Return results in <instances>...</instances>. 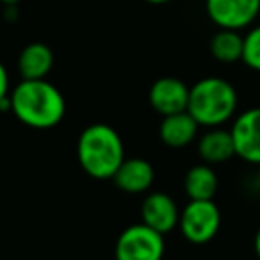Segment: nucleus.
Masks as SVG:
<instances>
[{"mask_svg": "<svg viewBox=\"0 0 260 260\" xmlns=\"http://www.w3.org/2000/svg\"><path fill=\"white\" fill-rule=\"evenodd\" d=\"M145 2H148V4H153V6H162V4H168V2H171V0H145Z\"/></svg>", "mask_w": 260, "mask_h": 260, "instance_id": "nucleus-20", "label": "nucleus"}, {"mask_svg": "<svg viewBox=\"0 0 260 260\" xmlns=\"http://www.w3.org/2000/svg\"><path fill=\"white\" fill-rule=\"evenodd\" d=\"M217 175L210 164H198L187 171L184 189L189 200H212L217 192Z\"/></svg>", "mask_w": 260, "mask_h": 260, "instance_id": "nucleus-14", "label": "nucleus"}, {"mask_svg": "<svg viewBox=\"0 0 260 260\" xmlns=\"http://www.w3.org/2000/svg\"><path fill=\"white\" fill-rule=\"evenodd\" d=\"M235 155L249 164L260 166V107H253L237 116L230 128Z\"/></svg>", "mask_w": 260, "mask_h": 260, "instance_id": "nucleus-7", "label": "nucleus"}, {"mask_svg": "<svg viewBox=\"0 0 260 260\" xmlns=\"http://www.w3.org/2000/svg\"><path fill=\"white\" fill-rule=\"evenodd\" d=\"M242 43H244V38L239 34V30L219 29L210 40V54L216 61L232 64L241 61Z\"/></svg>", "mask_w": 260, "mask_h": 260, "instance_id": "nucleus-15", "label": "nucleus"}, {"mask_svg": "<svg viewBox=\"0 0 260 260\" xmlns=\"http://www.w3.org/2000/svg\"><path fill=\"white\" fill-rule=\"evenodd\" d=\"M22 0H0V4H4L6 8H11V6H18Z\"/></svg>", "mask_w": 260, "mask_h": 260, "instance_id": "nucleus-19", "label": "nucleus"}, {"mask_svg": "<svg viewBox=\"0 0 260 260\" xmlns=\"http://www.w3.org/2000/svg\"><path fill=\"white\" fill-rule=\"evenodd\" d=\"M221 212L212 200H191L180 212L178 228L192 244H205L217 235Z\"/></svg>", "mask_w": 260, "mask_h": 260, "instance_id": "nucleus-4", "label": "nucleus"}, {"mask_svg": "<svg viewBox=\"0 0 260 260\" xmlns=\"http://www.w3.org/2000/svg\"><path fill=\"white\" fill-rule=\"evenodd\" d=\"M79 164L94 180H109L125 160V146L112 126L93 123L80 132L77 141Z\"/></svg>", "mask_w": 260, "mask_h": 260, "instance_id": "nucleus-2", "label": "nucleus"}, {"mask_svg": "<svg viewBox=\"0 0 260 260\" xmlns=\"http://www.w3.org/2000/svg\"><path fill=\"white\" fill-rule=\"evenodd\" d=\"M141 219L146 226L164 235L178 226L180 210L170 194L160 191L150 192L141 205Z\"/></svg>", "mask_w": 260, "mask_h": 260, "instance_id": "nucleus-9", "label": "nucleus"}, {"mask_svg": "<svg viewBox=\"0 0 260 260\" xmlns=\"http://www.w3.org/2000/svg\"><path fill=\"white\" fill-rule=\"evenodd\" d=\"M198 153L207 164H223L230 160L235 155L230 130L219 126L207 130L198 141Z\"/></svg>", "mask_w": 260, "mask_h": 260, "instance_id": "nucleus-13", "label": "nucleus"}, {"mask_svg": "<svg viewBox=\"0 0 260 260\" xmlns=\"http://www.w3.org/2000/svg\"><path fill=\"white\" fill-rule=\"evenodd\" d=\"M258 187H260V171H258Z\"/></svg>", "mask_w": 260, "mask_h": 260, "instance_id": "nucleus-21", "label": "nucleus"}, {"mask_svg": "<svg viewBox=\"0 0 260 260\" xmlns=\"http://www.w3.org/2000/svg\"><path fill=\"white\" fill-rule=\"evenodd\" d=\"M54 66V54L45 43H30L18 57V72L22 80H41Z\"/></svg>", "mask_w": 260, "mask_h": 260, "instance_id": "nucleus-12", "label": "nucleus"}, {"mask_svg": "<svg viewBox=\"0 0 260 260\" xmlns=\"http://www.w3.org/2000/svg\"><path fill=\"white\" fill-rule=\"evenodd\" d=\"M198 123L187 111L164 116L159 126V136L170 148H184L191 145L198 134Z\"/></svg>", "mask_w": 260, "mask_h": 260, "instance_id": "nucleus-11", "label": "nucleus"}, {"mask_svg": "<svg viewBox=\"0 0 260 260\" xmlns=\"http://www.w3.org/2000/svg\"><path fill=\"white\" fill-rule=\"evenodd\" d=\"M241 61L248 68L260 72V25L248 30L242 43V57Z\"/></svg>", "mask_w": 260, "mask_h": 260, "instance_id": "nucleus-16", "label": "nucleus"}, {"mask_svg": "<svg viewBox=\"0 0 260 260\" xmlns=\"http://www.w3.org/2000/svg\"><path fill=\"white\" fill-rule=\"evenodd\" d=\"M9 94V73L6 66L0 62V100Z\"/></svg>", "mask_w": 260, "mask_h": 260, "instance_id": "nucleus-17", "label": "nucleus"}, {"mask_svg": "<svg viewBox=\"0 0 260 260\" xmlns=\"http://www.w3.org/2000/svg\"><path fill=\"white\" fill-rule=\"evenodd\" d=\"M237 102V91L228 80L205 77L189 87L187 112L200 126L214 128L234 118Z\"/></svg>", "mask_w": 260, "mask_h": 260, "instance_id": "nucleus-3", "label": "nucleus"}, {"mask_svg": "<svg viewBox=\"0 0 260 260\" xmlns=\"http://www.w3.org/2000/svg\"><path fill=\"white\" fill-rule=\"evenodd\" d=\"M114 256L116 260H162L164 235L145 223L132 224L119 234Z\"/></svg>", "mask_w": 260, "mask_h": 260, "instance_id": "nucleus-5", "label": "nucleus"}, {"mask_svg": "<svg viewBox=\"0 0 260 260\" xmlns=\"http://www.w3.org/2000/svg\"><path fill=\"white\" fill-rule=\"evenodd\" d=\"M153 178H155V171L152 164L139 157H132L123 160L112 180L119 191L126 194H141L152 187Z\"/></svg>", "mask_w": 260, "mask_h": 260, "instance_id": "nucleus-10", "label": "nucleus"}, {"mask_svg": "<svg viewBox=\"0 0 260 260\" xmlns=\"http://www.w3.org/2000/svg\"><path fill=\"white\" fill-rule=\"evenodd\" d=\"M207 16L219 29L242 30L260 15V0H205Z\"/></svg>", "mask_w": 260, "mask_h": 260, "instance_id": "nucleus-6", "label": "nucleus"}, {"mask_svg": "<svg viewBox=\"0 0 260 260\" xmlns=\"http://www.w3.org/2000/svg\"><path fill=\"white\" fill-rule=\"evenodd\" d=\"M253 246H255V253L258 255V258H260V228L256 230V234H255V241H253Z\"/></svg>", "mask_w": 260, "mask_h": 260, "instance_id": "nucleus-18", "label": "nucleus"}, {"mask_svg": "<svg viewBox=\"0 0 260 260\" xmlns=\"http://www.w3.org/2000/svg\"><path fill=\"white\" fill-rule=\"evenodd\" d=\"M11 112L30 128H54L62 121L66 102L48 80H22L11 91Z\"/></svg>", "mask_w": 260, "mask_h": 260, "instance_id": "nucleus-1", "label": "nucleus"}, {"mask_svg": "<svg viewBox=\"0 0 260 260\" xmlns=\"http://www.w3.org/2000/svg\"><path fill=\"white\" fill-rule=\"evenodd\" d=\"M148 98L153 111L164 118L187 111L189 87L177 77H162L152 84Z\"/></svg>", "mask_w": 260, "mask_h": 260, "instance_id": "nucleus-8", "label": "nucleus"}]
</instances>
